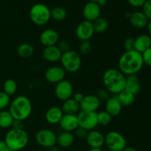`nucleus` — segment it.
<instances>
[{"label":"nucleus","instance_id":"f257e3e1","mask_svg":"<svg viewBox=\"0 0 151 151\" xmlns=\"http://www.w3.org/2000/svg\"><path fill=\"white\" fill-rule=\"evenodd\" d=\"M144 66L142 53L132 50L125 52L118 61V69L125 76L137 75Z\"/></svg>","mask_w":151,"mask_h":151},{"label":"nucleus","instance_id":"f03ea898","mask_svg":"<svg viewBox=\"0 0 151 151\" xmlns=\"http://www.w3.org/2000/svg\"><path fill=\"white\" fill-rule=\"evenodd\" d=\"M103 83L111 94L117 95L125 89V75L118 69H109L103 75Z\"/></svg>","mask_w":151,"mask_h":151},{"label":"nucleus","instance_id":"7ed1b4c3","mask_svg":"<svg viewBox=\"0 0 151 151\" xmlns=\"http://www.w3.org/2000/svg\"><path fill=\"white\" fill-rule=\"evenodd\" d=\"M32 110V103L27 97L19 95L13 99L9 106V111L14 119L26 120Z\"/></svg>","mask_w":151,"mask_h":151},{"label":"nucleus","instance_id":"20e7f679","mask_svg":"<svg viewBox=\"0 0 151 151\" xmlns=\"http://www.w3.org/2000/svg\"><path fill=\"white\" fill-rule=\"evenodd\" d=\"M29 135L24 129H10L6 134L4 142L7 147L13 151H20L29 143Z\"/></svg>","mask_w":151,"mask_h":151},{"label":"nucleus","instance_id":"39448f33","mask_svg":"<svg viewBox=\"0 0 151 151\" xmlns=\"http://www.w3.org/2000/svg\"><path fill=\"white\" fill-rule=\"evenodd\" d=\"M31 22L38 26H44L51 19V10L47 5L38 3L31 7L29 12Z\"/></svg>","mask_w":151,"mask_h":151},{"label":"nucleus","instance_id":"423d86ee","mask_svg":"<svg viewBox=\"0 0 151 151\" xmlns=\"http://www.w3.org/2000/svg\"><path fill=\"white\" fill-rule=\"evenodd\" d=\"M60 64L66 72L75 73L80 70L82 65L81 55L74 50H69L62 53L60 58Z\"/></svg>","mask_w":151,"mask_h":151},{"label":"nucleus","instance_id":"0eeeda50","mask_svg":"<svg viewBox=\"0 0 151 151\" xmlns=\"http://www.w3.org/2000/svg\"><path fill=\"white\" fill-rule=\"evenodd\" d=\"M105 145L110 150L122 151L127 146V141L122 134L112 131L105 136Z\"/></svg>","mask_w":151,"mask_h":151},{"label":"nucleus","instance_id":"6e6552de","mask_svg":"<svg viewBox=\"0 0 151 151\" xmlns=\"http://www.w3.org/2000/svg\"><path fill=\"white\" fill-rule=\"evenodd\" d=\"M35 140L40 147L50 149L57 145V134L52 130L44 128L35 134Z\"/></svg>","mask_w":151,"mask_h":151},{"label":"nucleus","instance_id":"1a4fd4ad","mask_svg":"<svg viewBox=\"0 0 151 151\" xmlns=\"http://www.w3.org/2000/svg\"><path fill=\"white\" fill-rule=\"evenodd\" d=\"M79 127L84 128L87 131L95 130L99 125L97 112H89L81 111L78 114Z\"/></svg>","mask_w":151,"mask_h":151},{"label":"nucleus","instance_id":"9d476101","mask_svg":"<svg viewBox=\"0 0 151 151\" xmlns=\"http://www.w3.org/2000/svg\"><path fill=\"white\" fill-rule=\"evenodd\" d=\"M74 94V88L72 83L67 80H63L55 84V95L60 101H65L72 97Z\"/></svg>","mask_w":151,"mask_h":151},{"label":"nucleus","instance_id":"9b49d317","mask_svg":"<svg viewBox=\"0 0 151 151\" xmlns=\"http://www.w3.org/2000/svg\"><path fill=\"white\" fill-rule=\"evenodd\" d=\"M93 23L88 21H82L77 26L75 34L78 39L81 41H89L94 34Z\"/></svg>","mask_w":151,"mask_h":151},{"label":"nucleus","instance_id":"f8f14e48","mask_svg":"<svg viewBox=\"0 0 151 151\" xmlns=\"http://www.w3.org/2000/svg\"><path fill=\"white\" fill-rule=\"evenodd\" d=\"M66 71L61 66H52L46 70L44 78L52 84H57L65 79Z\"/></svg>","mask_w":151,"mask_h":151},{"label":"nucleus","instance_id":"ddd939ff","mask_svg":"<svg viewBox=\"0 0 151 151\" xmlns=\"http://www.w3.org/2000/svg\"><path fill=\"white\" fill-rule=\"evenodd\" d=\"M86 142L90 148H101L105 145V136L97 130L88 131Z\"/></svg>","mask_w":151,"mask_h":151},{"label":"nucleus","instance_id":"4468645a","mask_svg":"<svg viewBox=\"0 0 151 151\" xmlns=\"http://www.w3.org/2000/svg\"><path fill=\"white\" fill-rule=\"evenodd\" d=\"M58 125L62 131L73 133L79 127L78 115L63 114Z\"/></svg>","mask_w":151,"mask_h":151},{"label":"nucleus","instance_id":"2eb2a0df","mask_svg":"<svg viewBox=\"0 0 151 151\" xmlns=\"http://www.w3.org/2000/svg\"><path fill=\"white\" fill-rule=\"evenodd\" d=\"M39 40L41 44L47 47L56 45L60 40V37L58 32L55 29L48 28L41 32Z\"/></svg>","mask_w":151,"mask_h":151},{"label":"nucleus","instance_id":"dca6fc26","mask_svg":"<svg viewBox=\"0 0 151 151\" xmlns=\"http://www.w3.org/2000/svg\"><path fill=\"white\" fill-rule=\"evenodd\" d=\"M101 7L98 4L92 1H88L85 4L83 10V16L85 20L93 22L100 17Z\"/></svg>","mask_w":151,"mask_h":151},{"label":"nucleus","instance_id":"f3484780","mask_svg":"<svg viewBox=\"0 0 151 151\" xmlns=\"http://www.w3.org/2000/svg\"><path fill=\"white\" fill-rule=\"evenodd\" d=\"M101 102L99 100L97 96L94 94H88L84 96L83 99L80 103L81 111L89 112H97L100 106Z\"/></svg>","mask_w":151,"mask_h":151},{"label":"nucleus","instance_id":"a211bd4d","mask_svg":"<svg viewBox=\"0 0 151 151\" xmlns=\"http://www.w3.org/2000/svg\"><path fill=\"white\" fill-rule=\"evenodd\" d=\"M105 108H106V111H107L113 117V116H118L121 113L122 106L118 100L117 96L112 95L106 102Z\"/></svg>","mask_w":151,"mask_h":151},{"label":"nucleus","instance_id":"6ab92c4d","mask_svg":"<svg viewBox=\"0 0 151 151\" xmlns=\"http://www.w3.org/2000/svg\"><path fill=\"white\" fill-rule=\"evenodd\" d=\"M131 24L137 29H142L147 26L149 20L142 11H135L131 13L129 16Z\"/></svg>","mask_w":151,"mask_h":151},{"label":"nucleus","instance_id":"aec40b11","mask_svg":"<svg viewBox=\"0 0 151 151\" xmlns=\"http://www.w3.org/2000/svg\"><path fill=\"white\" fill-rule=\"evenodd\" d=\"M62 52L56 45L47 47L43 50V58L50 63H56L60 61Z\"/></svg>","mask_w":151,"mask_h":151},{"label":"nucleus","instance_id":"412c9836","mask_svg":"<svg viewBox=\"0 0 151 151\" xmlns=\"http://www.w3.org/2000/svg\"><path fill=\"white\" fill-rule=\"evenodd\" d=\"M125 89L137 95L141 91V84L139 77L137 75H131L125 76Z\"/></svg>","mask_w":151,"mask_h":151},{"label":"nucleus","instance_id":"4be33fe9","mask_svg":"<svg viewBox=\"0 0 151 151\" xmlns=\"http://www.w3.org/2000/svg\"><path fill=\"white\" fill-rule=\"evenodd\" d=\"M63 115V113L60 108L52 106L46 111L45 119L46 121L50 125H58L60 122Z\"/></svg>","mask_w":151,"mask_h":151},{"label":"nucleus","instance_id":"5701e85b","mask_svg":"<svg viewBox=\"0 0 151 151\" xmlns=\"http://www.w3.org/2000/svg\"><path fill=\"white\" fill-rule=\"evenodd\" d=\"M150 48H151V37L149 35L142 34L135 38L134 50L142 54Z\"/></svg>","mask_w":151,"mask_h":151},{"label":"nucleus","instance_id":"b1692460","mask_svg":"<svg viewBox=\"0 0 151 151\" xmlns=\"http://www.w3.org/2000/svg\"><path fill=\"white\" fill-rule=\"evenodd\" d=\"M75 137L72 132L62 131L57 135V145L63 148H68L74 144Z\"/></svg>","mask_w":151,"mask_h":151},{"label":"nucleus","instance_id":"393cba45","mask_svg":"<svg viewBox=\"0 0 151 151\" xmlns=\"http://www.w3.org/2000/svg\"><path fill=\"white\" fill-rule=\"evenodd\" d=\"M60 109L64 114H77L81 110L80 103L75 101L72 97L63 101Z\"/></svg>","mask_w":151,"mask_h":151},{"label":"nucleus","instance_id":"a878e982","mask_svg":"<svg viewBox=\"0 0 151 151\" xmlns=\"http://www.w3.org/2000/svg\"><path fill=\"white\" fill-rule=\"evenodd\" d=\"M116 96H117L118 100L120 102L122 107L123 106L128 107V106H131L135 100V95L126 89H124Z\"/></svg>","mask_w":151,"mask_h":151},{"label":"nucleus","instance_id":"bb28decb","mask_svg":"<svg viewBox=\"0 0 151 151\" xmlns=\"http://www.w3.org/2000/svg\"><path fill=\"white\" fill-rule=\"evenodd\" d=\"M34 52H35V50H34L33 46L31 45L30 44H28V43L21 44L17 47L18 55L22 58H30L34 54Z\"/></svg>","mask_w":151,"mask_h":151},{"label":"nucleus","instance_id":"cd10ccee","mask_svg":"<svg viewBox=\"0 0 151 151\" xmlns=\"http://www.w3.org/2000/svg\"><path fill=\"white\" fill-rule=\"evenodd\" d=\"M13 117L9 111H0V128H9L12 126Z\"/></svg>","mask_w":151,"mask_h":151},{"label":"nucleus","instance_id":"c85d7f7f","mask_svg":"<svg viewBox=\"0 0 151 151\" xmlns=\"http://www.w3.org/2000/svg\"><path fill=\"white\" fill-rule=\"evenodd\" d=\"M94 32L97 33H103L106 32L109 27V23L107 20L103 17H99L92 22Z\"/></svg>","mask_w":151,"mask_h":151},{"label":"nucleus","instance_id":"c756f323","mask_svg":"<svg viewBox=\"0 0 151 151\" xmlns=\"http://www.w3.org/2000/svg\"><path fill=\"white\" fill-rule=\"evenodd\" d=\"M67 13L63 7H55L51 10V18L57 22H61L66 18Z\"/></svg>","mask_w":151,"mask_h":151},{"label":"nucleus","instance_id":"7c9ffc66","mask_svg":"<svg viewBox=\"0 0 151 151\" xmlns=\"http://www.w3.org/2000/svg\"><path fill=\"white\" fill-rule=\"evenodd\" d=\"M17 83L16 81L13 79H8L5 81L3 85V91L4 93L11 97L17 91Z\"/></svg>","mask_w":151,"mask_h":151},{"label":"nucleus","instance_id":"2f4dec72","mask_svg":"<svg viewBox=\"0 0 151 151\" xmlns=\"http://www.w3.org/2000/svg\"><path fill=\"white\" fill-rule=\"evenodd\" d=\"M98 124L102 126H107L110 125L112 121V116L106 111H100L97 112Z\"/></svg>","mask_w":151,"mask_h":151},{"label":"nucleus","instance_id":"473e14b6","mask_svg":"<svg viewBox=\"0 0 151 151\" xmlns=\"http://www.w3.org/2000/svg\"><path fill=\"white\" fill-rule=\"evenodd\" d=\"M10 97L4 91H0V111L4 110L10 106Z\"/></svg>","mask_w":151,"mask_h":151},{"label":"nucleus","instance_id":"72a5a7b5","mask_svg":"<svg viewBox=\"0 0 151 151\" xmlns=\"http://www.w3.org/2000/svg\"><path fill=\"white\" fill-rule=\"evenodd\" d=\"M91 44L89 41H81L79 45V52L82 55H88L91 51Z\"/></svg>","mask_w":151,"mask_h":151},{"label":"nucleus","instance_id":"f704fd0d","mask_svg":"<svg viewBox=\"0 0 151 151\" xmlns=\"http://www.w3.org/2000/svg\"><path fill=\"white\" fill-rule=\"evenodd\" d=\"M97 98L99 99L100 102H105L106 103L111 97V94L108 90L106 88H100L97 91V93L95 94Z\"/></svg>","mask_w":151,"mask_h":151},{"label":"nucleus","instance_id":"c9c22d12","mask_svg":"<svg viewBox=\"0 0 151 151\" xmlns=\"http://www.w3.org/2000/svg\"><path fill=\"white\" fill-rule=\"evenodd\" d=\"M56 46H57L58 48L60 50L62 53H64L70 50V44L66 40H59Z\"/></svg>","mask_w":151,"mask_h":151},{"label":"nucleus","instance_id":"e433bc0d","mask_svg":"<svg viewBox=\"0 0 151 151\" xmlns=\"http://www.w3.org/2000/svg\"><path fill=\"white\" fill-rule=\"evenodd\" d=\"M134 42H135V38H131V37L127 38L124 41L123 46L125 52L134 50Z\"/></svg>","mask_w":151,"mask_h":151},{"label":"nucleus","instance_id":"4c0bfd02","mask_svg":"<svg viewBox=\"0 0 151 151\" xmlns=\"http://www.w3.org/2000/svg\"><path fill=\"white\" fill-rule=\"evenodd\" d=\"M142 13L148 19L151 20V0H147L142 5Z\"/></svg>","mask_w":151,"mask_h":151},{"label":"nucleus","instance_id":"58836bf2","mask_svg":"<svg viewBox=\"0 0 151 151\" xmlns=\"http://www.w3.org/2000/svg\"><path fill=\"white\" fill-rule=\"evenodd\" d=\"M74 135H75V138L81 139H85L86 137L88 131L85 130L84 128H81V127H78L76 130L73 132Z\"/></svg>","mask_w":151,"mask_h":151},{"label":"nucleus","instance_id":"ea45409f","mask_svg":"<svg viewBox=\"0 0 151 151\" xmlns=\"http://www.w3.org/2000/svg\"><path fill=\"white\" fill-rule=\"evenodd\" d=\"M142 55L144 65L145 64L148 66H151V48L146 50Z\"/></svg>","mask_w":151,"mask_h":151},{"label":"nucleus","instance_id":"a19ab883","mask_svg":"<svg viewBox=\"0 0 151 151\" xmlns=\"http://www.w3.org/2000/svg\"><path fill=\"white\" fill-rule=\"evenodd\" d=\"M11 128L13 129H24V121L20 120V119H13Z\"/></svg>","mask_w":151,"mask_h":151},{"label":"nucleus","instance_id":"79ce46f5","mask_svg":"<svg viewBox=\"0 0 151 151\" xmlns=\"http://www.w3.org/2000/svg\"><path fill=\"white\" fill-rule=\"evenodd\" d=\"M147 0H127L128 4H131L134 7H142L143 4Z\"/></svg>","mask_w":151,"mask_h":151},{"label":"nucleus","instance_id":"37998d69","mask_svg":"<svg viewBox=\"0 0 151 151\" xmlns=\"http://www.w3.org/2000/svg\"><path fill=\"white\" fill-rule=\"evenodd\" d=\"M72 97H73L72 98H73L75 101H77L78 103H81V101L83 100V99L84 95L82 94V93L77 92V93H75V94H73Z\"/></svg>","mask_w":151,"mask_h":151},{"label":"nucleus","instance_id":"c03bdc74","mask_svg":"<svg viewBox=\"0 0 151 151\" xmlns=\"http://www.w3.org/2000/svg\"><path fill=\"white\" fill-rule=\"evenodd\" d=\"M89 1L97 3V4H98L100 7H101V6L106 5V3H107V0H89Z\"/></svg>","mask_w":151,"mask_h":151},{"label":"nucleus","instance_id":"a18cd8bd","mask_svg":"<svg viewBox=\"0 0 151 151\" xmlns=\"http://www.w3.org/2000/svg\"><path fill=\"white\" fill-rule=\"evenodd\" d=\"M7 148V145H6L4 141L0 140V151H4Z\"/></svg>","mask_w":151,"mask_h":151},{"label":"nucleus","instance_id":"49530a36","mask_svg":"<svg viewBox=\"0 0 151 151\" xmlns=\"http://www.w3.org/2000/svg\"><path fill=\"white\" fill-rule=\"evenodd\" d=\"M122 151H138V150L134 147H131V146H126L125 148Z\"/></svg>","mask_w":151,"mask_h":151},{"label":"nucleus","instance_id":"de8ad7c7","mask_svg":"<svg viewBox=\"0 0 151 151\" xmlns=\"http://www.w3.org/2000/svg\"><path fill=\"white\" fill-rule=\"evenodd\" d=\"M147 31H148V35L151 37V20L149 21L148 24H147Z\"/></svg>","mask_w":151,"mask_h":151},{"label":"nucleus","instance_id":"09e8293b","mask_svg":"<svg viewBox=\"0 0 151 151\" xmlns=\"http://www.w3.org/2000/svg\"><path fill=\"white\" fill-rule=\"evenodd\" d=\"M49 151H60V147H58L57 145L54 146V147H51V148L49 149Z\"/></svg>","mask_w":151,"mask_h":151},{"label":"nucleus","instance_id":"8fccbe9b","mask_svg":"<svg viewBox=\"0 0 151 151\" xmlns=\"http://www.w3.org/2000/svg\"><path fill=\"white\" fill-rule=\"evenodd\" d=\"M88 151H103L101 148H90Z\"/></svg>","mask_w":151,"mask_h":151},{"label":"nucleus","instance_id":"3c124183","mask_svg":"<svg viewBox=\"0 0 151 151\" xmlns=\"http://www.w3.org/2000/svg\"><path fill=\"white\" fill-rule=\"evenodd\" d=\"M35 151H46V150H43V149H39V150H35Z\"/></svg>","mask_w":151,"mask_h":151},{"label":"nucleus","instance_id":"603ef678","mask_svg":"<svg viewBox=\"0 0 151 151\" xmlns=\"http://www.w3.org/2000/svg\"><path fill=\"white\" fill-rule=\"evenodd\" d=\"M4 151H13V150H10V149L7 148V149H6V150H4Z\"/></svg>","mask_w":151,"mask_h":151},{"label":"nucleus","instance_id":"864d4df0","mask_svg":"<svg viewBox=\"0 0 151 151\" xmlns=\"http://www.w3.org/2000/svg\"><path fill=\"white\" fill-rule=\"evenodd\" d=\"M107 151H114V150H107Z\"/></svg>","mask_w":151,"mask_h":151}]
</instances>
